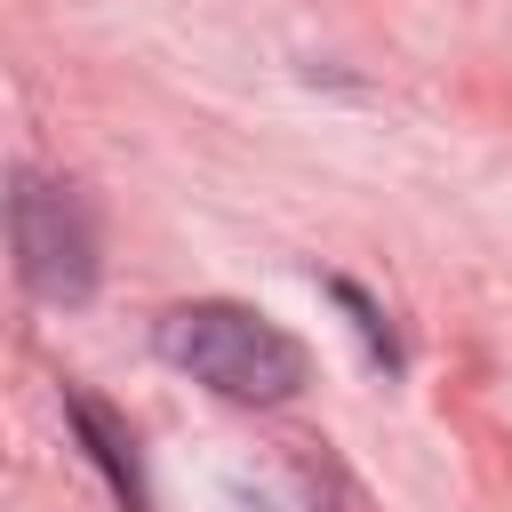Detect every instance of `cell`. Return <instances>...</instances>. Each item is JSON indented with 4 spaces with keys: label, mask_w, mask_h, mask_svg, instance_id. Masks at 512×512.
Masks as SVG:
<instances>
[{
    "label": "cell",
    "mask_w": 512,
    "mask_h": 512,
    "mask_svg": "<svg viewBox=\"0 0 512 512\" xmlns=\"http://www.w3.org/2000/svg\"><path fill=\"white\" fill-rule=\"evenodd\" d=\"M160 352H168L176 368H192L200 384H216L224 400H256V408L296 400L304 376H312L304 344H296L288 328L240 312V304H176V312L160 320Z\"/></svg>",
    "instance_id": "6da1fadb"
},
{
    "label": "cell",
    "mask_w": 512,
    "mask_h": 512,
    "mask_svg": "<svg viewBox=\"0 0 512 512\" xmlns=\"http://www.w3.org/2000/svg\"><path fill=\"white\" fill-rule=\"evenodd\" d=\"M16 264L32 280V296L48 304H80L96 288V240H88V216L64 184H40V176H16Z\"/></svg>",
    "instance_id": "7a4b0ae2"
},
{
    "label": "cell",
    "mask_w": 512,
    "mask_h": 512,
    "mask_svg": "<svg viewBox=\"0 0 512 512\" xmlns=\"http://www.w3.org/2000/svg\"><path fill=\"white\" fill-rule=\"evenodd\" d=\"M64 408H72V424H80L88 456L104 464V480L128 496V512H144V472H136V448H128V432L112 424V408H104V400H88V392H64Z\"/></svg>",
    "instance_id": "3957f363"
}]
</instances>
